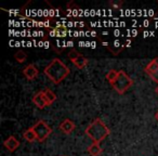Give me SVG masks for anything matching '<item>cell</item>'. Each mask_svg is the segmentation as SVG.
Returning a JSON list of instances; mask_svg holds the SVG:
<instances>
[{
    "label": "cell",
    "mask_w": 158,
    "mask_h": 156,
    "mask_svg": "<svg viewBox=\"0 0 158 156\" xmlns=\"http://www.w3.org/2000/svg\"><path fill=\"white\" fill-rule=\"evenodd\" d=\"M132 85H133V80L130 78V76H128L123 70H119L118 76L112 86L119 95H123L126 91L129 90Z\"/></svg>",
    "instance_id": "obj_3"
},
{
    "label": "cell",
    "mask_w": 158,
    "mask_h": 156,
    "mask_svg": "<svg viewBox=\"0 0 158 156\" xmlns=\"http://www.w3.org/2000/svg\"><path fill=\"white\" fill-rule=\"evenodd\" d=\"M102 152H103V150H102L100 143L92 142V144L88 147V153L90 154L91 156H100Z\"/></svg>",
    "instance_id": "obj_11"
},
{
    "label": "cell",
    "mask_w": 158,
    "mask_h": 156,
    "mask_svg": "<svg viewBox=\"0 0 158 156\" xmlns=\"http://www.w3.org/2000/svg\"><path fill=\"white\" fill-rule=\"evenodd\" d=\"M85 133L92 140L94 143H101L106 137L110 136V130L105 124L102 121L101 118H95L92 124L87 127Z\"/></svg>",
    "instance_id": "obj_2"
},
{
    "label": "cell",
    "mask_w": 158,
    "mask_h": 156,
    "mask_svg": "<svg viewBox=\"0 0 158 156\" xmlns=\"http://www.w3.org/2000/svg\"><path fill=\"white\" fill-rule=\"evenodd\" d=\"M44 92V95H46V98H47V101H48L49 105H51V104L56 100V95H55L52 90H50V89H46Z\"/></svg>",
    "instance_id": "obj_14"
},
{
    "label": "cell",
    "mask_w": 158,
    "mask_h": 156,
    "mask_svg": "<svg viewBox=\"0 0 158 156\" xmlns=\"http://www.w3.org/2000/svg\"><path fill=\"white\" fill-rule=\"evenodd\" d=\"M68 57H69V60L73 62V64H74L76 67H78L79 70L85 68L87 66V64H88V59L75 50H72L68 52Z\"/></svg>",
    "instance_id": "obj_5"
},
{
    "label": "cell",
    "mask_w": 158,
    "mask_h": 156,
    "mask_svg": "<svg viewBox=\"0 0 158 156\" xmlns=\"http://www.w3.org/2000/svg\"><path fill=\"white\" fill-rule=\"evenodd\" d=\"M33 129L35 130L39 142H44V141L50 136L51 132H52V129H51L48 124L44 120H39L37 124H35V125L33 126Z\"/></svg>",
    "instance_id": "obj_4"
},
{
    "label": "cell",
    "mask_w": 158,
    "mask_h": 156,
    "mask_svg": "<svg viewBox=\"0 0 158 156\" xmlns=\"http://www.w3.org/2000/svg\"><path fill=\"white\" fill-rule=\"evenodd\" d=\"M155 92H156V93H157V95H158V86L156 87V89H155Z\"/></svg>",
    "instance_id": "obj_18"
},
{
    "label": "cell",
    "mask_w": 158,
    "mask_h": 156,
    "mask_svg": "<svg viewBox=\"0 0 158 156\" xmlns=\"http://www.w3.org/2000/svg\"><path fill=\"white\" fill-rule=\"evenodd\" d=\"M75 127H76L75 123L72 120V119H68V118L64 119V120L60 124V129H61L62 131H63L64 133H66V134L72 133V132L74 131Z\"/></svg>",
    "instance_id": "obj_10"
},
{
    "label": "cell",
    "mask_w": 158,
    "mask_h": 156,
    "mask_svg": "<svg viewBox=\"0 0 158 156\" xmlns=\"http://www.w3.org/2000/svg\"><path fill=\"white\" fill-rule=\"evenodd\" d=\"M14 59H15L19 63H24L27 59V55L25 52H23V51L20 50V51H18V52H15V54H14Z\"/></svg>",
    "instance_id": "obj_16"
},
{
    "label": "cell",
    "mask_w": 158,
    "mask_h": 156,
    "mask_svg": "<svg viewBox=\"0 0 158 156\" xmlns=\"http://www.w3.org/2000/svg\"><path fill=\"white\" fill-rule=\"evenodd\" d=\"M23 137H24L25 140L28 141V142H35L36 140L38 141L37 134H36L35 130L33 129V127L28 128L27 130H25V132L23 133Z\"/></svg>",
    "instance_id": "obj_12"
},
{
    "label": "cell",
    "mask_w": 158,
    "mask_h": 156,
    "mask_svg": "<svg viewBox=\"0 0 158 156\" xmlns=\"http://www.w3.org/2000/svg\"><path fill=\"white\" fill-rule=\"evenodd\" d=\"M33 103L37 106L38 108H44L49 106V103L47 101V98L44 95V91H39L33 97Z\"/></svg>",
    "instance_id": "obj_7"
},
{
    "label": "cell",
    "mask_w": 158,
    "mask_h": 156,
    "mask_svg": "<svg viewBox=\"0 0 158 156\" xmlns=\"http://www.w3.org/2000/svg\"><path fill=\"white\" fill-rule=\"evenodd\" d=\"M70 70L60 59H53L44 68V74L54 84H60L69 75Z\"/></svg>",
    "instance_id": "obj_1"
},
{
    "label": "cell",
    "mask_w": 158,
    "mask_h": 156,
    "mask_svg": "<svg viewBox=\"0 0 158 156\" xmlns=\"http://www.w3.org/2000/svg\"><path fill=\"white\" fill-rule=\"evenodd\" d=\"M68 33V31L65 28L64 26H60V27H56V28L52 29L50 32V35L51 36H54V37H64L66 36Z\"/></svg>",
    "instance_id": "obj_13"
},
{
    "label": "cell",
    "mask_w": 158,
    "mask_h": 156,
    "mask_svg": "<svg viewBox=\"0 0 158 156\" xmlns=\"http://www.w3.org/2000/svg\"><path fill=\"white\" fill-rule=\"evenodd\" d=\"M117 76H118V72L115 70H110V72L106 74V79H107V82H110V85H113L115 82V80H116Z\"/></svg>",
    "instance_id": "obj_15"
},
{
    "label": "cell",
    "mask_w": 158,
    "mask_h": 156,
    "mask_svg": "<svg viewBox=\"0 0 158 156\" xmlns=\"http://www.w3.org/2000/svg\"><path fill=\"white\" fill-rule=\"evenodd\" d=\"M38 74H39V70H38V68L34 64H29V65H27L23 70V75L28 80H34L38 76Z\"/></svg>",
    "instance_id": "obj_9"
},
{
    "label": "cell",
    "mask_w": 158,
    "mask_h": 156,
    "mask_svg": "<svg viewBox=\"0 0 158 156\" xmlns=\"http://www.w3.org/2000/svg\"><path fill=\"white\" fill-rule=\"evenodd\" d=\"M3 146H5L9 152H14L19 149V146H20V141H19L14 136H10L3 141Z\"/></svg>",
    "instance_id": "obj_8"
},
{
    "label": "cell",
    "mask_w": 158,
    "mask_h": 156,
    "mask_svg": "<svg viewBox=\"0 0 158 156\" xmlns=\"http://www.w3.org/2000/svg\"><path fill=\"white\" fill-rule=\"evenodd\" d=\"M155 118H156V120L158 121V111H157V113L155 114Z\"/></svg>",
    "instance_id": "obj_17"
},
{
    "label": "cell",
    "mask_w": 158,
    "mask_h": 156,
    "mask_svg": "<svg viewBox=\"0 0 158 156\" xmlns=\"http://www.w3.org/2000/svg\"><path fill=\"white\" fill-rule=\"evenodd\" d=\"M145 73L151 77L154 82H158V57L152 60L145 67Z\"/></svg>",
    "instance_id": "obj_6"
}]
</instances>
